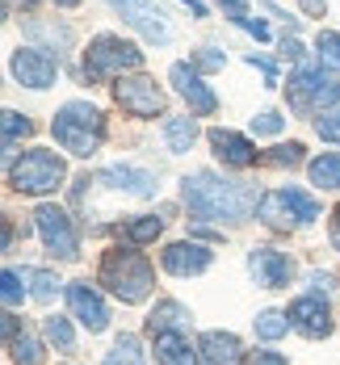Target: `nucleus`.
Masks as SVG:
<instances>
[{
	"instance_id": "obj_12",
	"label": "nucleus",
	"mask_w": 340,
	"mask_h": 365,
	"mask_svg": "<svg viewBox=\"0 0 340 365\" xmlns=\"http://www.w3.org/2000/svg\"><path fill=\"white\" fill-rule=\"evenodd\" d=\"M68 307H72V315L88 331H101L105 324H110V311H105L101 294L93 290L88 282H72V286H68Z\"/></svg>"
},
{
	"instance_id": "obj_31",
	"label": "nucleus",
	"mask_w": 340,
	"mask_h": 365,
	"mask_svg": "<svg viewBox=\"0 0 340 365\" xmlns=\"http://www.w3.org/2000/svg\"><path fill=\"white\" fill-rule=\"evenodd\" d=\"M30 130H34V126H30V118L4 110V147H17V139H26Z\"/></svg>"
},
{
	"instance_id": "obj_46",
	"label": "nucleus",
	"mask_w": 340,
	"mask_h": 365,
	"mask_svg": "<svg viewBox=\"0 0 340 365\" xmlns=\"http://www.w3.org/2000/svg\"><path fill=\"white\" fill-rule=\"evenodd\" d=\"M26 4H34V0H26Z\"/></svg>"
},
{
	"instance_id": "obj_2",
	"label": "nucleus",
	"mask_w": 340,
	"mask_h": 365,
	"mask_svg": "<svg viewBox=\"0 0 340 365\" xmlns=\"http://www.w3.org/2000/svg\"><path fill=\"white\" fill-rule=\"evenodd\" d=\"M51 135H55V143L63 147V151L88 160L101 147V139H105V118H101L97 106H88V101H68L63 110L55 113Z\"/></svg>"
},
{
	"instance_id": "obj_18",
	"label": "nucleus",
	"mask_w": 340,
	"mask_h": 365,
	"mask_svg": "<svg viewBox=\"0 0 340 365\" xmlns=\"http://www.w3.org/2000/svg\"><path fill=\"white\" fill-rule=\"evenodd\" d=\"M197 353H202L206 365H239L244 361V349H239V340L231 331H206L197 340Z\"/></svg>"
},
{
	"instance_id": "obj_6",
	"label": "nucleus",
	"mask_w": 340,
	"mask_h": 365,
	"mask_svg": "<svg viewBox=\"0 0 340 365\" xmlns=\"http://www.w3.org/2000/svg\"><path fill=\"white\" fill-rule=\"evenodd\" d=\"M261 222L264 227H273V231H290L294 222H311L319 219V206L299 193V189H277V193H264L261 197Z\"/></svg>"
},
{
	"instance_id": "obj_16",
	"label": "nucleus",
	"mask_w": 340,
	"mask_h": 365,
	"mask_svg": "<svg viewBox=\"0 0 340 365\" xmlns=\"http://www.w3.org/2000/svg\"><path fill=\"white\" fill-rule=\"evenodd\" d=\"M110 4L139 30V34L148 38V42H164V38H168V26L160 21V13L151 9L148 0H110Z\"/></svg>"
},
{
	"instance_id": "obj_30",
	"label": "nucleus",
	"mask_w": 340,
	"mask_h": 365,
	"mask_svg": "<svg viewBox=\"0 0 340 365\" xmlns=\"http://www.w3.org/2000/svg\"><path fill=\"white\" fill-rule=\"evenodd\" d=\"M160 231H164V219L148 215V219H139V222H130V227H126V240H130V244H148V240H155Z\"/></svg>"
},
{
	"instance_id": "obj_38",
	"label": "nucleus",
	"mask_w": 340,
	"mask_h": 365,
	"mask_svg": "<svg viewBox=\"0 0 340 365\" xmlns=\"http://www.w3.org/2000/svg\"><path fill=\"white\" fill-rule=\"evenodd\" d=\"M197 68H206V72H210V68H223V55H219V51H202V55H197Z\"/></svg>"
},
{
	"instance_id": "obj_9",
	"label": "nucleus",
	"mask_w": 340,
	"mask_h": 365,
	"mask_svg": "<svg viewBox=\"0 0 340 365\" xmlns=\"http://www.w3.org/2000/svg\"><path fill=\"white\" fill-rule=\"evenodd\" d=\"M336 88L324 72H315V68H302L294 80H290V106L294 110H315V106H328V101H336Z\"/></svg>"
},
{
	"instance_id": "obj_21",
	"label": "nucleus",
	"mask_w": 340,
	"mask_h": 365,
	"mask_svg": "<svg viewBox=\"0 0 340 365\" xmlns=\"http://www.w3.org/2000/svg\"><path fill=\"white\" fill-rule=\"evenodd\" d=\"M101 181H113L118 189H130L139 197H148L151 189H155V177L151 173H135V168H110V173H101Z\"/></svg>"
},
{
	"instance_id": "obj_19",
	"label": "nucleus",
	"mask_w": 340,
	"mask_h": 365,
	"mask_svg": "<svg viewBox=\"0 0 340 365\" xmlns=\"http://www.w3.org/2000/svg\"><path fill=\"white\" fill-rule=\"evenodd\" d=\"M155 357H160V365H197V353L189 349V340L181 331H160L155 336Z\"/></svg>"
},
{
	"instance_id": "obj_20",
	"label": "nucleus",
	"mask_w": 340,
	"mask_h": 365,
	"mask_svg": "<svg viewBox=\"0 0 340 365\" xmlns=\"http://www.w3.org/2000/svg\"><path fill=\"white\" fill-rule=\"evenodd\" d=\"M185 319H189V311L181 307V302H160L155 311L148 315V331L151 336H160V331H177V328H185Z\"/></svg>"
},
{
	"instance_id": "obj_7",
	"label": "nucleus",
	"mask_w": 340,
	"mask_h": 365,
	"mask_svg": "<svg viewBox=\"0 0 340 365\" xmlns=\"http://www.w3.org/2000/svg\"><path fill=\"white\" fill-rule=\"evenodd\" d=\"M113 101L130 113V118H155V113L164 110V93L155 88L151 76H118Z\"/></svg>"
},
{
	"instance_id": "obj_39",
	"label": "nucleus",
	"mask_w": 340,
	"mask_h": 365,
	"mask_svg": "<svg viewBox=\"0 0 340 365\" xmlns=\"http://www.w3.org/2000/svg\"><path fill=\"white\" fill-rule=\"evenodd\" d=\"M252 365H290V361H286V357H277V353H257Z\"/></svg>"
},
{
	"instance_id": "obj_10",
	"label": "nucleus",
	"mask_w": 340,
	"mask_h": 365,
	"mask_svg": "<svg viewBox=\"0 0 340 365\" xmlns=\"http://www.w3.org/2000/svg\"><path fill=\"white\" fill-rule=\"evenodd\" d=\"M248 269H252L257 286L277 290V286H286V282H290L294 260H290L286 252H277V248H252V252H248Z\"/></svg>"
},
{
	"instance_id": "obj_4",
	"label": "nucleus",
	"mask_w": 340,
	"mask_h": 365,
	"mask_svg": "<svg viewBox=\"0 0 340 365\" xmlns=\"http://www.w3.org/2000/svg\"><path fill=\"white\" fill-rule=\"evenodd\" d=\"M63 160L55 155V151H26L21 160H13V168H9V185L17 189V193H30V197H42V193H51V189H59L63 185Z\"/></svg>"
},
{
	"instance_id": "obj_8",
	"label": "nucleus",
	"mask_w": 340,
	"mask_h": 365,
	"mask_svg": "<svg viewBox=\"0 0 340 365\" xmlns=\"http://www.w3.org/2000/svg\"><path fill=\"white\" fill-rule=\"evenodd\" d=\"M34 227L38 235H42V244L51 248L55 256H63V260H72L76 256V231H72V219L59 210V206H38L34 210Z\"/></svg>"
},
{
	"instance_id": "obj_3",
	"label": "nucleus",
	"mask_w": 340,
	"mask_h": 365,
	"mask_svg": "<svg viewBox=\"0 0 340 365\" xmlns=\"http://www.w3.org/2000/svg\"><path fill=\"white\" fill-rule=\"evenodd\" d=\"M101 286L113 294V298H122V302H143L155 286V273H151V264L143 260L139 252H130V248H113V252L101 256Z\"/></svg>"
},
{
	"instance_id": "obj_1",
	"label": "nucleus",
	"mask_w": 340,
	"mask_h": 365,
	"mask_svg": "<svg viewBox=\"0 0 340 365\" xmlns=\"http://www.w3.org/2000/svg\"><path fill=\"white\" fill-rule=\"evenodd\" d=\"M181 197L193 215L202 219H223V222H244L257 210V189L239 181H223L215 173H193L181 185Z\"/></svg>"
},
{
	"instance_id": "obj_37",
	"label": "nucleus",
	"mask_w": 340,
	"mask_h": 365,
	"mask_svg": "<svg viewBox=\"0 0 340 365\" xmlns=\"http://www.w3.org/2000/svg\"><path fill=\"white\" fill-rule=\"evenodd\" d=\"M248 63H252V68H261V76L269 80V84H277V68H273L269 59H257V55H248Z\"/></svg>"
},
{
	"instance_id": "obj_22",
	"label": "nucleus",
	"mask_w": 340,
	"mask_h": 365,
	"mask_svg": "<svg viewBox=\"0 0 340 365\" xmlns=\"http://www.w3.org/2000/svg\"><path fill=\"white\" fill-rule=\"evenodd\" d=\"M4 340H9V357H13L17 365H42V349H38V340L26 328H21V331H9Z\"/></svg>"
},
{
	"instance_id": "obj_41",
	"label": "nucleus",
	"mask_w": 340,
	"mask_h": 365,
	"mask_svg": "<svg viewBox=\"0 0 340 365\" xmlns=\"http://www.w3.org/2000/svg\"><path fill=\"white\" fill-rule=\"evenodd\" d=\"M299 4H302V13H315V17L324 13V0H299Z\"/></svg>"
},
{
	"instance_id": "obj_11",
	"label": "nucleus",
	"mask_w": 340,
	"mask_h": 365,
	"mask_svg": "<svg viewBox=\"0 0 340 365\" xmlns=\"http://www.w3.org/2000/svg\"><path fill=\"white\" fill-rule=\"evenodd\" d=\"M290 324H294L302 336L319 340V336L332 331V311H328V302H324L319 294H306L299 302H290Z\"/></svg>"
},
{
	"instance_id": "obj_25",
	"label": "nucleus",
	"mask_w": 340,
	"mask_h": 365,
	"mask_svg": "<svg viewBox=\"0 0 340 365\" xmlns=\"http://www.w3.org/2000/svg\"><path fill=\"white\" fill-rule=\"evenodd\" d=\"M311 185L319 189H340V155H319L311 164Z\"/></svg>"
},
{
	"instance_id": "obj_28",
	"label": "nucleus",
	"mask_w": 340,
	"mask_h": 365,
	"mask_svg": "<svg viewBox=\"0 0 340 365\" xmlns=\"http://www.w3.org/2000/svg\"><path fill=\"white\" fill-rule=\"evenodd\" d=\"M21 277H26V282H34V298H38V302H51V298L59 294V277H51L46 269H26Z\"/></svg>"
},
{
	"instance_id": "obj_33",
	"label": "nucleus",
	"mask_w": 340,
	"mask_h": 365,
	"mask_svg": "<svg viewBox=\"0 0 340 365\" xmlns=\"http://www.w3.org/2000/svg\"><path fill=\"white\" fill-rule=\"evenodd\" d=\"M0 286H4V290H0V298H4V307H9V311H13V307H17V302L26 298V286H21V273H13V269H4Z\"/></svg>"
},
{
	"instance_id": "obj_15",
	"label": "nucleus",
	"mask_w": 340,
	"mask_h": 365,
	"mask_svg": "<svg viewBox=\"0 0 340 365\" xmlns=\"http://www.w3.org/2000/svg\"><path fill=\"white\" fill-rule=\"evenodd\" d=\"M160 260H164V269L177 273V277H193V273H206V269H210V252H206L202 244H193V240L168 244Z\"/></svg>"
},
{
	"instance_id": "obj_36",
	"label": "nucleus",
	"mask_w": 340,
	"mask_h": 365,
	"mask_svg": "<svg viewBox=\"0 0 340 365\" xmlns=\"http://www.w3.org/2000/svg\"><path fill=\"white\" fill-rule=\"evenodd\" d=\"M231 21H235V26H244L248 34H257V38H269V26H264V21H252V17H231Z\"/></svg>"
},
{
	"instance_id": "obj_14",
	"label": "nucleus",
	"mask_w": 340,
	"mask_h": 365,
	"mask_svg": "<svg viewBox=\"0 0 340 365\" xmlns=\"http://www.w3.org/2000/svg\"><path fill=\"white\" fill-rule=\"evenodd\" d=\"M168 80L177 84V93H181V97L189 101V110H193V113H202V118H206V113L219 110V97H215V93H210V88L202 84V76L193 72L189 63H172Z\"/></svg>"
},
{
	"instance_id": "obj_43",
	"label": "nucleus",
	"mask_w": 340,
	"mask_h": 365,
	"mask_svg": "<svg viewBox=\"0 0 340 365\" xmlns=\"http://www.w3.org/2000/svg\"><path fill=\"white\" fill-rule=\"evenodd\" d=\"M181 4H189V13H193V17H206V9H202V0H181Z\"/></svg>"
},
{
	"instance_id": "obj_29",
	"label": "nucleus",
	"mask_w": 340,
	"mask_h": 365,
	"mask_svg": "<svg viewBox=\"0 0 340 365\" xmlns=\"http://www.w3.org/2000/svg\"><path fill=\"white\" fill-rule=\"evenodd\" d=\"M315 46H319V63H324V68H332V72H340V34L319 30Z\"/></svg>"
},
{
	"instance_id": "obj_32",
	"label": "nucleus",
	"mask_w": 340,
	"mask_h": 365,
	"mask_svg": "<svg viewBox=\"0 0 340 365\" xmlns=\"http://www.w3.org/2000/svg\"><path fill=\"white\" fill-rule=\"evenodd\" d=\"M46 340L55 344V349H63V353H72V328H68V319H59V315H51L46 319Z\"/></svg>"
},
{
	"instance_id": "obj_5",
	"label": "nucleus",
	"mask_w": 340,
	"mask_h": 365,
	"mask_svg": "<svg viewBox=\"0 0 340 365\" xmlns=\"http://www.w3.org/2000/svg\"><path fill=\"white\" fill-rule=\"evenodd\" d=\"M139 63H143V51L118 34L93 38L88 55H84V72L93 76V80H113V76H122V72H135Z\"/></svg>"
},
{
	"instance_id": "obj_34",
	"label": "nucleus",
	"mask_w": 340,
	"mask_h": 365,
	"mask_svg": "<svg viewBox=\"0 0 340 365\" xmlns=\"http://www.w3.org/2000/svg\"><path fill=\"white\" fill-rule=\"evenodd\" d=\"M315 135H319V139H328V143H340V110L315 118Z\"/></svg>"
},
{
	"instance_id": "obj_42",
	"label": "nucleus",
	"mask_w": 340,
	"mask_h": 365,
	"mask_svg": "<svg viewBox=\"0 0 340 365\" xmlns=\"http://www.w3.org/2000/svg\"><path fill=\"white\" fill-rule=\"evenodd\" d=\"M219 4H227L231 17H244V0H219Z\"/></svg>"
},
{
	"instance_id": "obj_13",
	"label": "nucleus",
	"mask_w": 340,
	"mask_h": 365,
	"mask_svg": "<svg viewBox=\"0 0 340 365\" xmlns=\"http://www.w3.org/2000/svg\"><path fill=\"white\" fill-rule=\"evenodd\" d=\"M13 76L26 84V88H51L55 84V59L42 55L34 46H17L13 55Z\"/></svg>"
},
{
	"instance_id": "obj_24",
	"label": "nucleus",
	"mask_w": 340,
	"mask_h": 365,
	"mask_svg": "<svg viewBox=\"0 0 340 365\" xmlns=\"http://www.w3.org/2000/svg\"><path fill=\"white\" fill-rule=\"evenodd\" d=\"M105 365H148V361H143V349H139L135 336H118L113 349L105 353Z\"/></svg>"
},
{
	"instance_id": "obj_27",
	"label": "nucleus",
	"mask_w": 340,
	"mask_h": 365,
	"mask_svg": "<svg viewBox=\"0 0 340 365\" xmlns=\"http://www.w3.org/2000/svg\"><path fill=\"white\" fill-rule=\"evenodd\" d=\"M261 164H269V168H299L302 164V143H282L273 147V151H264Z\"/></svg>"
},
{
	"instance_id": "obj_26",
	"label": "nucleus",
	"mask_w": 340,
	"mask_h": 365,
	"mask_svg": "<svg viewBox=\"0 0 340 365\" xmlns=\"http://www.w3.org/2000/svg\"><path fill=\"white\" fill-rule=\"evenodd\" d=\"M290 328H294V324H290V315H282V311H261V315H257V336H261V340H282Z\"/></svg>"
},
{
	"instance_id": "obj_40",
	"label": "nucleus",
	"mask_w": 340,
	"mask_h": 365,
	"mask_svg": "<svg viewBox=\"0 0 340 365\" xmlns=\"http://www.w3.org/2000/svg\"><path fill=\"white\" fill-rule=\"evenodd\" d=\"M332 244H336V252H340V206L332 210Z\"/></svg>"
},
{
	"instance_id": "obj_45",
	"label": "nucleus",
	"mask_w": 340,
	"mask_h": 365,
	"mask_svg": "<svg viewBox=\"0 0 340 365\" xmlns=\"http://www.w3.org/2000/svg\"><path fill=\"white\" fill-rule=\"evenodd\" d=\"M336 101H340V88H336Z\"/></svg>"
},
{
	"instance_id": "obj_35",
	"label": "nucleus",
	"mask_w": 340,
	"mask_h": 365,
	"mask_svg": "<svg viewBox=\"0 0 340 365\" xmlns=\"http://www.w3.org/2000/svg\"><path fill=\"white\" fill-rule=\"evenodd\" d=\"M252 130H257V135H277V130H282V118L273 110H264V113L252 118Z\"/></svg>"
},
{
	"instance_id": "obj_17",
	"label": "nucleus",
	"mask_w": 340,
	"mask_h": 365,
	"mask_svg": "<svg viewBox=\"0 0 340 365\" xmlns=\"http://www.w3.org/2000/svg\"><path fill=\"white\" fill-rule=\"evenodd\" d=\"M210 147H215V155L223 160V164H231V168H248V164H257L261 155H257V147L248 143L244 135H235V130H210Z\"/></svg>"
},
{
	"instance_id": "obj_44",
	"label": "nucleus",
	"mask_w": 340,
	"mask_h": 365,
	"mask_svg": "<svg viewBox=\"0 0 340 365\" xmlns=\"http://www.w3.org/2000/svg\"><path fill=\"white\" fill-rule=\"evenodd\" d=\"M55 4H63V9H76V4H80V0H55Z\"/></svg>"
},
{
	"instance_id": "obj_23",
	"label": "nucleus",
	"mask_w": 340,
	"mask_h": 365,
	"mask_svg": "<svg viewBox=\"0 0 340 365\" xmlns=\"http://www.w3.org/2000/svg\"><path fill=\"white\" fill-rule=\"evenodd\" d=\"M193 139H197V126H193V118H168L164 122V143H168V151H189L193 147Z\"/></svg>"
}]
</instances>
